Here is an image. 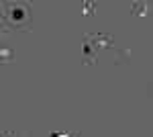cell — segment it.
I'll use <instances>...</instances> for the list:
<instances>
[{"mask_svg": "<svg viewBox=\"0 0 153 137\" xmlns=\"http://www.w3.org/2000/svg\"><path fill=\"white\" fill-rule=\"evenodd\" d=\"M131 12L135 16H153V2H131Z\"/></svg>", "mask_w": 153, "mask_h": 137, "instance_id": "cell-1", "label": "cell"}, {"mask_svg": "<svg viewBox=\"0 0 153 137\" xmlns=\"http://www.w3.org/2000/svg\"><path fill=\"white\" fill-rule=\"evenodd\" d=\"M92 41H90V35H84V64H92L96 61V49L92 51Z\"/></svg>", "mask_w": 153, "mask_h": 137, "instance_id": "cell-2", "label": "cell"}, {"mask_svg": "<svg viewBox=\"0 0 153 137\" xmlns=\"http://www.w3.org/2000/svg\"><path fill=\"white\" fill-rule=\"evenodd\" d=\"M0 57H2V64H10V61H14V51L8 49V47H2L0 49Z\"/></svg>", "mask_w": 153, "mask_h": 137, "instance_id": "cell-3", "label": "cell"}, {"mask_svg": "<svg viewBox=\"0 0 153 137\" xmlns=\"http://www.w3.org/2000/svg\"><path fill=\"white\" fill-rule=\"evenodd\" d=\"M129 55L131 51H127V49H117V64H129Z\"/></svg>", "mask_w": 153, "mask_h": 137, "instance_id": "cell-4", "label": "cell"}, {"mask_svg": "<svg viewBox=\"0 0 153 137\" xmlns=\"http://www.w3.org/2000/svg\"><path fill=\"white\" fill-rule=\"evenodd\" d=\"M84 6H86V8H84V14H86V16L96 10V4H92V2H84Z\"/></svg>", "mask_w": 153, "mask_h": 137, "instance_id": "cell-5", "label": "cell"}]
</instances>
